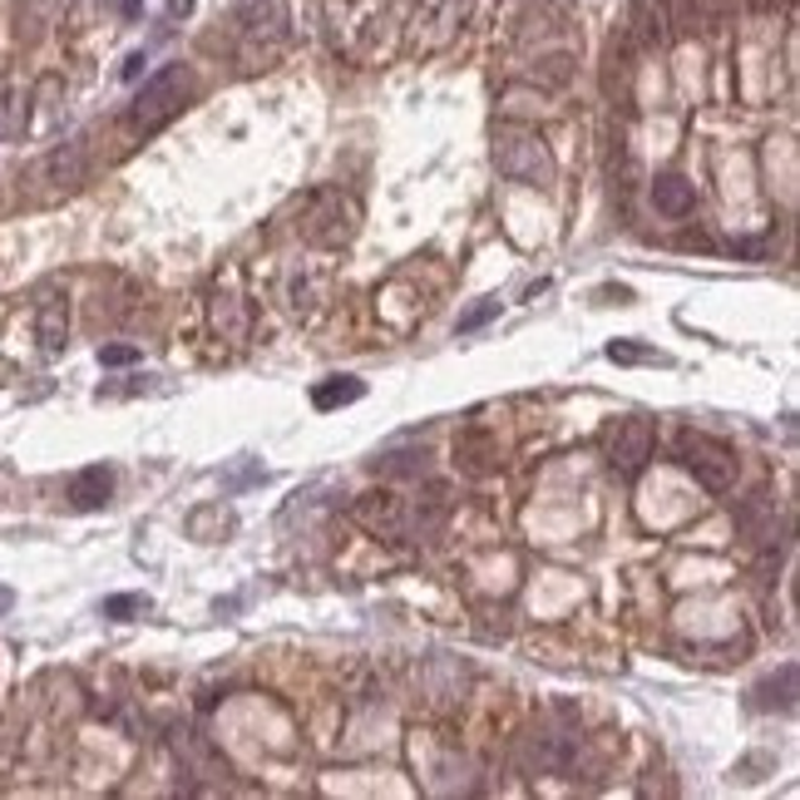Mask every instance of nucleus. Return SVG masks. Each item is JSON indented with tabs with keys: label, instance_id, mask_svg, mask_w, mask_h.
I'll return each mask as SVG.
<instances>
[{
	"label": "nucleus",
	"instance_id": "obj_1",
	"mask_svg": "<svg viewBox=\"0 0 800 800\" xmlns=\"http://www.w3.org/2000/svg\"><path fill=\"white\" fill-rule=\"evenodd\" d=\"M188 94H193V69L188 65L158 69V75L134 94V104H128V128H134V134H154V128H164L168 119L188 104Z\"/></svg>",
	"mask_w": 800,
	"mask_h": 800
},
{
	"label": "nucleus",
	"instance_id": "obj_9",
	"mask_svg": "<svg viewBox=\"0 0 800 800\" xmlns=\"http://www.w3.org/2000/svg\"><path fill=\"white\" fill-rule=\"evenodd\" d=\"M351 223H356V207L346 203L341 193H326L322 198V213H312V227H306V237L322 247H341L346 237H351Z\"/></svg>",
	"mask_w": 800,
	"mask_h": 800
},
{
	"label": "nucleus",
	"instance_id": "obj_13",
	"mask_svg": "<svg viewBox=\"0 0 800 800\" xmlns=\"http://www.w3.org/2000/svg\"><path fill=\"white\" fill-rule=\"evenodd\" d=\"M35 331H40V351L55 356L59 346H65V331H69V306L59 302V296H45L35 312Z\"/></svg>",
	"mask_w": 800,
	"mask_h": 800
},
{
	"label": "nucleus",
	"instance_id": "obj_19",
	"mask_svg": "<svg viewBox=\"0 0 800 800\" xmlns=\"http://www.w3.org/2000/svg\"><path fill=\"white\" fill-rule=\"evenodd\" d=\"M25 128V104L20 94H0V138H15Z\"/></svg>",
	"mask_w": 800,
	"mask_h": 800
},
{
	"label": "nucleus",
	"instance_id": "obj_11",
	"mask_svg": "<svg viewBox=\"0 0 800 800\" xmlns=\"http://www.w3.org/2000/svg\"><path fill=\"white\" fill-rule=\"evenodd\" d=\"M109 489H114L109 464H89V470H79L75 480H69V504H75V509H99V504H109Z\"/></svg>",
	"mask_w": 800,
	"mask_h": 800
},
{
	"label": "nucleus",
	"instance_id": "obj_18",
	"mask_svg": "<svg viewBox=\"0 0 800 800\" xmlns=\"http://www.w3.org/2000/svg\"><path fill=\"white\" fill-rule=\"evenodd\" d=\"M381 474H425V450H385L375 454Z\"/></svg>",
	"mask_w": 800,
	"mask_h": 800
},
{
	"label": "nucleus",
	"instance_id": "obj_21",
	"mask_svg": "<svg viewBox=\"0 0 800 800\" xmlns=\"http://www.w3.org/2000/svg\"><path fill=\"white\" fill-rule=\"evenodd\" d=\"M144 608H148V598H134V593H124V598H109V602H104L109 618H128V612H144Z\"/></svg>",
	"mask_w": 800,
	"mask_h": 800
},
{
	"label": "nucleus",
	"instance_id": "obj_3",
	"mask_svg": "<svg viewBox=\"0 0 800 800\" xmlns=\"http://www.w3.org/2000/svg\"><path fill=\"white\" fill-rule=\"evenodd\" d=\"M681 464L697 474V484L707 494H726L736 484V454H731V444L711 440V435H691V430L681 435Z\"/></svg>",
	"mask_w": 800,
	"mask_h": 800
},
{
	"label": "nucleus",
	"instance_id": "obj_4",
	"mask_svg": "<svg viewBox=\"0 0 800 800\" xmlns=\"http://www.w3.org/2000/svg\"><path fill=\"white\" fill-rule=\"evenodd\" d=\"M237 30H243V69H257L286 45V10L272 5V0L252 5L237 15Z\"/></svg>",
	"mask_w": 800,
	"mask_h": 800
},
{
	"label": "nucleus",
	"instance_id": "obj_20",
	"mask_svg": "<svg viewBox=\"0 0 800 800\" xmlns=\"http://www.w3.org/2000/svg\"><path fill=\"white\" fill-rule=\"evenodd\" d=\"M608 356H612V361H667V356L647 351V346H632V341H612Z\"/></svg>",
	"mask_w": 800,
	"mask_h": 800
},
{
	"label": "nucleus",
	"instance_id": "obj_8",
	"mask_svg": "<svg viewBox=\"0 0 800 800\" xmlns=\"http://www.w3.org/2000/svg\"><path fill=\"white\" fill-rule=\"evenodd\" d=\"M736 533L751 543V549H766V543H776L780 519H776V499H770L766 489H756L751 499L736 504Z\"/></svg>",
	"mask_w": 800,
	"mask_h": 800
},
{
	"label": "nucleus",
	"instance_id": "obj_24",
	"mask_svg": "<svg viewBox=\"0 0 800 800\" xmlns=\"http://www.w3.org/2000/svg\"><path fill=\"white\" fill-rule=\"evenodd\" d=\"M776 5H780V0H746V10H756V15H770Z\"/></svg>",
	"mask_w": 800,
	"mask_h": 800
},
{
	"label": "nucleus",
	"instance_id": "obj_14",
	"mask_svg": "<svg viewBox=\"0 0 800 800\" xmlns=\"http://www.w3.org/2000/svg\"><path fill=\"white\" fill-rule=\"evenodd\" d=\"M652 203H657V213H667V217H687L691 207H697V193H691L687 178L667 173V178L652 183Z\"/></svg>",
	"mask_w": 800,
	"mask_h": 800
},
{
	"label": "nucleus",
	"instance_id": "obj_5",
	"mask_svg": "<svg viewBox=\"0 0 800 800\" xmlns=\"http://www.w3.org/2000/svg\"><path fill=\"white\" fill-rule=\"evenodd\" d=\"M460 15H464V0H420L410 25V49L415 55L444 49L454 40V30H460Z\"/></svg>",
	"mask_w": 800,
	"mask_h": 800
},
{
	"label": "nucleus",
	"instance_id": "obj_16",
	"mask_svg": "<svg viewBox=\"0 0 800 800\" xmlns=\"http://www.w3.org/2000/svg\"><path fill=\"white\" fill-rule=\"evenodd\" d=\"M756 707H796V662H786L780 667V677H770V681H760L756 687Z\"/></svg>",
	"mask_w": 800,
	"mask_h": 800
},
{
	"label": "nucleus",
	"instance_id": "obj_23",
	"mask_svg": "<svg viewBox=\"0 0 800 800\" xmlns=\"http://www.w3.org/2000/svg\"><path fill=\"white\" fill-rule=\"evenodd\" d=\"M134 356H138L134 346H104V351H99V361H104V365H128Z\"/></svg>",
	"mask_w": 800,
	"mask_h": 800
},
{
	"label": "nucleus",
	"instance_id": "obj_10",
	"mask_svg": "<svg viewBox=\"0 0 800 800\" xmlns=\"http://www.w3.org/2000/svg\"><path fill=\"white\" fill-rule=\"evenodd\" d=\"M207 316H213V331L223 336V341H247V302L237 292H217L213 306H207Z\"/></svg>",
	"mask_w": 800,
	"mask_h": 800
},
{
	"label": "nucleus",
	"instance_id": "obj_22",
	"mask_svg": "<svg viewBox=\"0 0 800 800\" xmlns=\"http://www.w3.org/2000/svg\"><path fill=\"white\" fill-rule=\"evenodd\" d=\"M494 312H499V302H480L474 312H464V316H460V331H474V326H484Z\"/></svg>",
	"mask_w": 800,
	"mask_h": 800
},
{
	"label": "nucleus",
	"instance_id": "obj_12",
	"mask_svg": "<svg viewBox=\"0 0 800 800\" xmlns=\"http://www.w3.org/2000/svg\"><path fill=\"white\" fill-rule=\"evenodd\" d=\"M40 178H45L49 188H75L79 178H84V144H65L55 148V154L40 164Z\"/></svg>",
	"mask_w": 800,
	"mask_h": 800
},
{
	"label": "nucleus",
	"instance_id": "obj_25",
	"mask_svg": "<svg viewBox=\"0 0 800 800\" xmlns=\"http://www.w3.org/2000/svg\"><path fill=\"white\" fill-rule=\"evenodd\" d=\"M193 10V0H168V15H188Z\"/></svg>",
	"mask_w": 800,
	"mask_h": 800
},
{
	"label": "nucleus",
	"instance_id": "obj_6",
	"mask_svg": "<svg viewBox=\"0 0 800 800\" xmlns=\"http://www.w3.org/2000/svg\"><path fill=\"white\" fill-rule=\"evenodd\" d=\"M652 444H657V435H652V420H642V415H628V420H618V430H612V440H608L612 470H618L622 480L642 474V464L652 460Z\"/></svg>",
	"mask_w": 800,
	"mask_h": 800
},
{
	"label": "nucleus",
	"instance_id": "obj_27",
	"mask_svg": "<svg viewBox=\"0 0 800 800\" xmlns=\"http://www.w3.org/2000/svg\"><path fill=\"white\" fill-rule=\"evenodd\" d=\"M5 608H10V593H5V588H0V612H5Z\"/></svg>",
	"mask_w": 800,
	"mask_h": 800
},
{
	"label": "nucleus",
	"instance_id": "obj_26",
	"mask_svg": "<svg viewBox=\"0 0 800 800\" xmlns=\"http://www.w3.org/2000/svg\"><path fill=\"white\" fill-rule=\"evenodd\" d=\"M119 10H124V15H138V0H119Z\"/></svg>",
	"mask_w": 800,
	"mask_h": 800
},
{
	"label": "nucleus",
	"instance_id": "obj_7",
	"mask_svg": "<svg viewBox=\"0 0 800 800\" xmlns=\"http://www.w3.org/2000/svg\"><path fill=\"white\" fill-rule=\"evenodd\" d=\"M351 519L361 523L365 533H375V539H401L405 533V499L391 489L381 494H361V499L351 504Z\"/></svg>",
	"mask_w": 800,
	"mask_h": 800
},
{
	"label": "nucleus",
	"instance_id": "obj_2",
	"mask_svg": "<svg viewBox=\"0 0 800 800\" xmlns=\"http://www.w3.org/2000/svg\"><path fill=\"white\" fill-rule=\"evenodd\" d=\"M494 164H499L504 178H514V183H553V158L549 148H543L539 134H529V128H499L494 134Z\"/></svg>",
	"mask_w": 800,
	"mask_h": 800
},
{
	"label": "nucleus",
	"instance_id": "obj_17",
	"mask_svg": "<svg viewBox=\"0 0 800 800\" xmlns=\"http://www.w3.org/2000/svg\"><path fill=\"white\" fill-rule=\"evenodd\" d=\"M361 391H365L361 381H351V375H341V381H326V385H316V391H312V405H316V410H336V405H351V401H361Z\"/></svg>",
	"mask_w": 800,
	"mask_h": 800
},
{
	"label": "nucleus",
	"instance_id": "obj_15",
	"mask_svg": "<svg viewBox=\"0 0 800 800\" xmlns=\"http://www.w3.org/2000/svg\"><path fill=\"white\" fill-rule=\"evenodd\" d=\"M632 35L638 45H662L667 40V5L662 0H632Z\"/></svg>",
	"mask_w": 800,
	"mask_h": 800
}]
</instances>
